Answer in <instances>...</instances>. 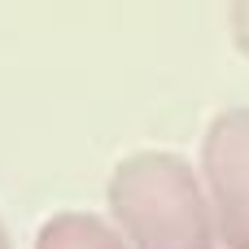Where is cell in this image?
I'll use <instances>...</instances> for the list:
<instances>
[{"label":"cell","instance_id":"cell-1","mask_svg":"<svg viewBox=\"0 0 249 249\" xmlns=\"http://www.w3.org/2000/svg\"><path fill=\"white\" fill-rule=\"evenodd\" d=\"M206 171L223 219L249 236V109H223L206 136Z\"/></svg>","mask_w":249,"mask_h":249},{"label":"cell","instance_id":"cell-2","mask_svg":"<svg viewBox=\"0 0 249 249\" xmlns=\"http://www.w3.org/2000/svg\"><path fill=\"white\" fill-rule=\"evenodd\" d=\"M228 31L232 44L249 57V0H228Z\"/></svg>","mask_w":249,"mask_h":249}]
</instances>
